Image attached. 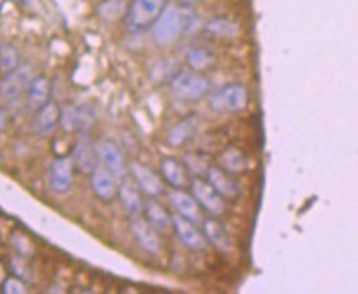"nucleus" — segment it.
Wrapping results in <instances>:
<instances>
[{"label": "nucleus", "instance_id": "f257e3e1", "mask_svg": "<svg viewBox=\"0 0 358 294\" xmlns=\"http://www.w3.org/2000/svg\"><path fill=\"white\" fill-rule=\"evenodd\" d=\"M196 24L194 10L183 6H167L162 8L152 24V36L159 47L176 43L183 34L190 31Z\"/></svg>", "mask_w": 358, "mask_h": 294}, {"label": "nucleus", "instance_id": "f03ea898", "mask_svg": "<svg viewBox=\"0 0 358 294\" xmlns=\"http://www.w3.org/2000/svg\"><path fill=\"white\" fill-rule=\"evenodd\" d=\"M172 94L180 101H195L203 98L210 91V81L205 76L192 71L176 73L171 80Z\"/></svg>", "mask_w": 358, "mask_h": 294}, {"label": "nucleus", "instance_id": "7ed1b4c3", "mask_svg": "<svg viewBox=\"0 0 358 294\" xmlns=\"http://www.w3.org/2000/svg\"><path fill=\"white\" fill-rule=\"evenodd\" d=\"M167 0H132L127 7L126 18L131 31H142L150 27L162 12Z\"/></svg>", "mask_w": 358, "mask_h": 294}, {"label": "nucleus", "instance_id": "20e7f679", "mask_svg": "<svg viewBox=\"0 0 358 294\" xmlns=\"http://www.w3.org/2000/svg\"><path fill=\"white\" fill-rule=\"evenodd\" d=\"M250 94L241 85H228L210 96V108L217 113H238L248 106Z\"/></svg>", "mask_w": 358, "mask_h": 294}, {"label": "nucleus", "instance_id": "39448f33", "mask_svg": "<svg viewBox=\"0 0 358 294\" xmlns=\"http://www.w3.org/2000/svg\"><path fill=\"white\" fill-rule=\"evenodd\" d=\"M34 80V68L30 65H18L0 80V101L10 103L20 98Z\"/></svg>", "mask_w": 358, "mask_h": 294}, {"label": "nucleus", "instance_id": "423d86ee", "mask_svg": "<svg viewBox=\"0 0 358 294\" xmlns=\"http://www.w3.org/2000/svg\"><path fill=\"white\" fill-rule=\"evenodd\" d=\"M96 119V111L90 104H81V106H68L62 109L59 116V126L65 132H80V134H88L93 127Z\"/></svg>", "mask_w": 358, "mask_h": 294}, {"label": "nucleus", "instance_id": "0eeeda50", "mask_svg": "<svg viewBox=\"0 0 358 294\" xmlns=\"http://www.w3.org/2000/svg\"><path fill=\"white\" fill-rule=\"evenodd\" d=\"M75 182V164L71 158L55 159L48 167V187L53 194H68Z\"/></svg>", "mask_w": 358, "mask_h": 294}, {"label": "nucleus", "instance_id": "6e6552de", "mask_svg": "<svg viewBox=\"0 0 358 294\" xmlns=\"http://www.w3.org/2000/svg\"><path fill=\"white\" fill-rule=\"evenodd\" d=\"M192 195L199 202L200 209H205L213 217H220L224 214V209H227L224 199L203 178L195 177L192 181Z\"/></svg>", "mask_w": 358, "mask_h": 294}, {"label": "nucleus", "instance_id": "1a4fd4ad", "mask_svg": "<svg viewBox=\"0 0 358 294\" xmlns=\"http://www.w3.org/2000/svg\"><path fill=\"white\" fill-rule=\"evenodd\" d=\"M71 160L75 169L83 174H91L99 165L98 146L88 134H80L75 147H73Z\"/></svg>", "mask_w": 358, "mask_h": 294}, {"label": "nucleus", "instance_id": "9d476101", "mask_svg": "<svg viewBox=\"0 0 358 294\" xmlns=\"http://www.w3.org/2000/svg\"><path fill=\"white\" fill-rule=\"evenodd\" d=\"M172 227L176 230L178 240H180L188 250L195 251V253H200V251L206 250V238L203 235V232H200V230L196 228L195 222L183 218L180 215H176V217H172Z\"/></svg>", "mask_w": 358, "mask_h": 294}, {"label": "nucleus", "instance_id": "9b49d317", "mask_svg": "<svg viewBox=\"0 0 358 294\" xmlns=\"http://www.w3.org/2000/svg\"><path fill=\"white\" fill-rule=\"evenodd\" d=\"M131 176L134 178L136 186L149 197H159L165 192L164 181L155 174L152 169L141 162H134L131 165Z\"/></svg>", "mask_w": 358, "mask_h": 294}, {"label": "nucleus", "instance_id": "f8f14e48", "mask_svg": "<svg viewBox=\"0 0 358 294\" xmlns=\"http://www.w3.org/2000/svg\"><path fill=\"white\" fill-rule=\"evenodd\" d=\"M131 230L132 235H134L136 241L139 243L142 250L154 256L160 255V251H162V241H160V238L157 235V230L150 227V225L145 222V218H141V215L139 217H134Z\"/></svg>", "mask_w": 358, "mask_h": 294}, {"label": "nucleus", "instance_id": "ddd939ff", "mask_svg": "<svg viewBox=\"0 0 358 294\" xmlns=\"http://www.w3.org/2000/svg\"><path fill=\"white\" fill-rule=\"evenodd\" d=\"M99 153V164L103 165L106 171H109L116 178H124L127 176V165L126 159L121 153V149L111 141H104L98 147Z\"/></svg>", "mask_w": 358, "mask_h": 294}, {"label": "nucleus", "instance_id": "4468645a", "mask_svg": "<svg viewBox=\"0 0 358 294\" xmlns=\"http://www.w3.org/2000/svg\"><path fill=\"white\" fill-rule=\"evenodd\" d=\"M117 187L116 177L101 164L91 172V188L99 200L113 202L117 197Z\"/></svg>", "mask_w": 358, "mask_h": 294}, {"label": "nucleus", "instance_id": "2eb2a0df", "mask_svg": "<svg viewBox=\"0 0 358 294\" xmlns=\"http://www.w3.org/2000/svg\"><path fill=\"white\" fill-rule=\"evenodd\" d=\"M59 116H62V109H59L58 104L55 101H47L43 106L36 109V116L34 121L36 134L41 137L53 134L59 124Z\"/></svg>", "mask_w": 358, "mask_h": 294}, {"label": "nucleus", "instance_id": "dca6fc26", "mask_svg": "<svg viewBox=\"0 0 358 294\" xmlns=\"http://www.w3.org/2000/svg\"><path fill=\"white\" fill-rule=\"evenodd\" d=\"M205 176L206 182H208L223 199L224 197H227V199H235L238 195V186L224 169L218 167V165H208L205 171Z\"/></svg>", "mask_w": 358, "mask_h": 294}, {"label": "nucleus", "instance_id": "f3484780", "mask_svg": "<svg viewBox=\"0 0 358 294\" xmlns=\"http://www.w3.org/2000/svg\"><path fill=\"white\" fill-rule=\"evenodd\" d=\"M201 232H203V235L206 238V243L213 245L218 251H222V253L231 251V238H229L227 230L222 227V223H220L217 218L201 220Z\"/></svg>", "mask_w": 358, "mask_h": 294}, {"label": "nucleus", "instance_id": "a211bd4d", "mask_svg": "<svg viewBox=\"0 0 358 294\" xmlns=\"http://www.w3.org/2000/svg\"><path fill=\"white\" fill-rule=\"evenodd\" d=\"M169 199H171L173 209L177 210V214L180 215V217L192 220V222H199L201 218L200 205L192 194H187L182 188H176V190L171 192V197H169Z\"/></svg>", "mask_w": 358, "mask_h": 294}, {"label": "nucleus", "instance_id": "6ab92c4d", "mask_svg": "<svg viewBox=\"0 0 358 294\" xmlns=\"http://www.w3.org/2000/svg\"><path fill=\"white\" fill-rule=\"evenodd\" d=\"M117 197L119 200H121L124 210H126L131 217H139L142 214V206H144V200H142L139 188H137L134 182L126 178V181L117 187Z\"/></svg>", "mask_w": 358, "mask_h": 294}, {"label": "nucleus", "instance_id": "aec40b11", "mask_svg": "<svg viewBox=\"0 0 358 294\" xmlns=\"http://www.w3.org/2000/svg\"><path fill=\"white\" fill-rule=\"evenodd\" d=\"M142 214H144L145 222L150 227L157 230V232H167L172 227V217L167 214V210L164 209V205H160L155 200H147L142 206Z\"/></svg>", "mask_w": 358, "mask_h": 294}, {"label": "nucleus", "instance_id": "412c9836", "mask_svg": "<svg viewBox=\"0 0 358 294\" xmlns=\"http://www.w3.org/2000/svg\"><path fill=\"white\" fill-rule=\"evenodd\" d=\"M205 31L220 40H233L240 35V24L227 17H213L205 24Z\"/></svg>", "mask_w": 358, "mask_h": 294}, {"label": "nucleus", "instance_id": "4be33fe9", "mask_svg": "<svg viewBox=\"0 0 358 294\" xmlns=\"http://www.w3.org/2000/svg\"><path fill=\"white\" fill-rule=\"evenodd\" d=\"M160 172H162V177L169 186L173 188H183L187 186L188 177H187V167L183 165L180 160L167 158L160 162Z\"/></svg>", "mask_w": 358, "mask_h": 294}, {"label": "nucleus", "instance_id": "5701e85b", "mask_svg": "<svg viewBox=\"0 0 358 294\" xmlns=\"http://www.w3.org/2000/svg\"><path fill=\"white\" fill-rule=\"evenodd\" d=\"M50 91H52V86H50V81L47 78L34 76V80L30 81L29 88L25 91L30 108L36 111L40 106H43L47 101H50Z\"/></svg>", "mask_w": 358, "mask_h": 294}, {"label": "nucleus", "instance_id": "b1692460", "mask_svg": "<svg viewBox=\"0 0 358 294\" xmlns=\"http://www.w3.org/2000/svg\"><path fill=\"white\" fill-rule=\"evenodd\" d=\"M220 164L228 174H243L248 171V165H250L246 154L236 147H227L220 155Z\"/></svg>", "mask_w": 358, "mask_h": 294}, {"label": "nucleus", "instance_id": "393cba45", "mask_svg": "<svg viewBox=\"0 0 358 294\" xmlns=\"http://www.w3.org/2000/svg\"><path fill=\"white\" fill-rule=\"evenodd\" d=\"M195 130H196V119L195 118H187V119H183V121L177 122L167 134L169 146L182 147L183 144H187V141L194 136Z\"/></svg>", "mask_w": 358, "mask_h": 294}, {"label": "nucleus", "instance_id": "a878e982", "mask_svg": "<svg viewBox=\"0 0 358 294\" xmlns=\"http://www.w3.org/2000/svg\"><path fill=\"white\" fill-rule=\"evenodd\" d=\"M187 63L194 71H205L215 63V55L203 47L190 48L187 53Z\"/></svg>", "mask_w": 358, "mask_h": 294}, {"label": "nucleus", "instance_id": "bb28decb", "mask_svg": "<svg viewBox=\"0 0 358 294\" xmlns=\"http://www.w3.org/2000/svg\"><path fill=\"white\" fill-rule=\"evenodd\" d=\"M127 12L126 0H103L98 6V15L106 22H116Z\"/></svg>", "mask_w": 358, "mask_h": 294}, {"label": "nucleus", "instance_id": "cd10ccee", "mask_svg": "<svg viewBox=\"0 0 358 294\" xmlns=\"http://www.w3.org/2000/svg\"><path fill=\"white\" fill-rule=\"evenodd\" d=\"M18 65H20V53H18V50L10 43H3L0 47V73L6 75V73L12 71Z\"/></svg>", "mask_w": 358, "mask_h": 294}, {"label": "nucleus", "instance_id": "c85d7f7f", "mask_svg": "<svg viewBox=\"0 0 358 294\" xmlns=\"http://www.w3.org/2000/svg\"><path fill=\"white\" fill-rule=\"evenodd\" d=\"M3 293L7 294H18V293H25V286L20 279L17 278H7L3 281Z\"/></svg>", "mask_w": 358, "mask_h": 294}, {"label": "nucleus", "instance_id": "c756f323", "mask_svg": "<svg viewBox=\"0 0 358 294\" xmlns=\"http://www.w3.org/2000/svg\"><path fill=\"white\" fill-rule=\"evenodd\" d=\"M182 4H185V6H190V4H195V2H199V0H180Z\"/></svg>", "mask_w": 358, "mask_h": 294}, {"label": "nucleus", "instance_id": "7c9ffc66", "mask_svg": "<svg viewBox=\"0 0 358 294\" xmlns=\"http://www.w3.org/2000/svg\"><path fill=\"white\" fill-rule=\"evenodd\" d=\"M3 278H6V274H3V270H2V266H0V281H2Z\"/></svg>", "mask_w": 358, "mask_h": 294}]
</instances>
